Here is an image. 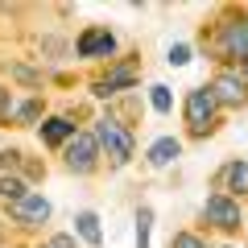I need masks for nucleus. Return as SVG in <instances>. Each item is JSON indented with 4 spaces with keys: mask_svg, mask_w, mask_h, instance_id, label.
<instances>
[{
    "mask_svg": "<svg viewBox=\"0 0 248 248\" xmlns=\"http://www.w3.org/2000/svg\"><path fill=\"white\" fill-rule=\"evenodd\" d=\"M95 161H99L95 137H91V133H75L71 145H66V166H71L75 174H91V170H95Z\"/></svg>",
    "mask_w": 248,
    "mask_h": 248,
    "instance_id": "obj_4",
    "label": "nucleus"
},
{
    "mask_svg": "<svg viewBox=\"0 0 248 248\" xmlns=\"http://www.w3.org/2000/svg\"><path fill=\"white\" fill-rule=\"evenodd\" d=\"M71 137H75V124L62 120V116H54V120L42 124V141L46 145H62V141H71Z\"/></svg>",
    "mask_w": 248,
    "mask_h": 248,
    "instance_id": "obj_12",
    "label": "nucleus"
},
{
    "mask_svg": "<svg viewBox=\"0 0 248 248\" xmlns=\"http://www.w3.org/2000/svg\"><path fill=\"white\" fill-rule=\"evenodd\" d=\"M46 248H50V244H46Z\"/></svg>",
    "mask_w": 248,
    "mask_h": 248,
    "instance_id": "obj_23",
    "label": "nucleus"
},
{
    "mask_svg": "<svg viewBox=\"0 0 248 248\" xmlns=\"http://www.w3.org/2000/svg\"><path fill=\"white\" fill-rule=\"evenodd\" d=\"M50 248H75V240H71V236H54Z\"/></svg>",
    "mask_w": 248,
    "mask_h": 248,
    "instance_id": "obj_21",
    "label": "nucleus"
},
{
    "mask_svg": "<svg viewBox=\"0 0 248 248\" xmlns=\"http://www.w3.org/2000/svg\"><path fill=\"white\" fill-rule=\"evenodd\" d=\"M149 104H153V112L166 116L170 108H174V99H170V87H161V83H157V87H149Z\"/></svg>",
    "mask_w": 248,
    "mask_h": 248,
    "instance_id": "obj_15",
    "label": "nucleus"
},
{
    "mask_svg": "<svg viewBox=\"0 0 248 248\" xmlns=\"http://www.w3.org/2000/svg\"><path fill=\"white\" fill-rule=\"evenodd\" d=\"M203 215H207V223H215V228H223V232H236L240 228V203H232V199H223V195L207 199Z\"/></svg>",
    "mask_w": 248,
    "mask_h": 248,
    "instance_id": "obj_6",
    "label": "nucleus"
},
{
    "mask_svg": "<svg viewBox=\"0 0 248 248\" xmlns=\"http://www.w3.org/2000/svg\"><path fill=\"white\" fill-rule=\"evenodd\" d=\"M75 50H79V58H108V54L116 50V37L108 33V25H91V29L79 33Z\"/></svg>",
    "mask_w": 248,
    "mask_h": 248,
    "instance_id": "obj_5",
    "label": "nucleus"
},
{
    "mask_svg": "<svg viewBox=\"0 0 248 248\" xmlns=\"http://www.w3.org/2000/svg\"><path fill=\"white\" fill-rule=\"evenodd\" d=\"M244 75H248V62H244Z\"/></svg>",
    "mask_w": 248,
    "mask_h": 248,
    "instance_id": "obj_22",
    "label": "nucleus"
},
{
    "mask_svg": "<svg viewBox=\"0 0 248 248\" xmlns=\"http://www.w3.org/2000/svg\"><path fill=\"white\" fill-rule=\"evenodd\" d=\"M75 223H79V236L87 240L91 248L104 244V232H99V215H95V211H79V219H75Z\"/></svg>",
    "mask_w": 248,
    "mask_h": 248,
    "instance_id": "obj_13",
    "label": "nucleus"
},
{
    "mask_svg": "<svg viewBox=\"0 0 248 248\" xmlns=\"http://www.w3.org/2000/svg\"><path fill=\"white\" fill-rule=\"evenodd\" d=\"M37 112H42V104H37V99H29V104H21V108H17V120H33Z\"/></svg>",
    "mask_w": 248,
    "mask_h": 248,
    "instance_id": "obj_19",
    "label": "nucleus"
},
{
    "mask_svg": "<svg viewBox=\"0 0 248 248\" xmlns=\"http://www.w3.org/2000/svg\"><path fill=\"white\" fill-rule=\"evenodd\" d=\"M133 83H137V66H116L95 83V95H116L120 87H133Z\"/></svg>",
    "mask_w": 248,
    "mask_h": 248,
    "instance_id": "obj_10",
    "label": "nucleus"
},
{
    "mask_svg": "<svg viewBox=\"0 0 248 248\" xmlns=\"http://www.w3.org/2000/svg\"><path fill=\"white\" fill-rule=\"evenodd\" d=\"M13 116V95H9V87H0V120H9Z\"/></svg>",
    "mask_w": 248,
    "mask_h": 248,
    "instance_id": "obj_20",
    "label": "nucleus"
},
{
    "mask_svg": "<svg viewBox=\"0 0 248 248\" xmlns=\"http://www.w3.org/2000/svg\"><path fill=\"white\" fill-rule=\"evenodd\" d=\"M207 91H211V99H215V104H223V108H240L248 99V87L236 79V75H215V83Z\"/></svg>",
    "mask_w": 248,
    "mask_h": 248,
    "instance_id": "obj_7",
    "label": "nucleus"
},
{
    "mask_svg": "<svg viewBox=\"0 0 248 248\" xmlns=\"http://www.w3.org/2000/svg\"><path fill=\"white\" fill-rule=\"evenodd\" d=\"M219 54L232 62H248V17H236L219 29Z\"/></svg>",
    "mask_w": 248,
    "mask_h": 248,
    "instance_id": "obj_3",
    "label": "nucleus"
},
{
    "mask_svg": "<svg viewBox=\"0 0 248 248\" xmlns=\"http://www.w3.org/2000/svg\"><path fill=\"white\" fill-rule=\"evenodd\" d=\"M95 145L108 149V157H112L116 166H128V161H133V137H128V128H124L120 120H99L95 124Z\"/></svg>",
    "mask_w": 248,
    "mask_h": 248,
    "instance_id": "obj_1",
    "label": "nucleus"
},
{
    "mask_svg": "<svg viewBox=\"0 0 248 248\" xmlns=\"http://www.w3.org/2000/svg\"><path fill=\"white\" fill-rule=\"evenodd\" d=\"M170 248H207V244L199 236H190V232H182V236H174V244H170Z\"/></svg>",
    "mask_w": 248,
    "mask_h": 248,
    "instance_id": "obj_18",
    "label": "nucleus"
},
{
    "mask_svg": "<svg viewBox=\"0 0 248 248\" xmlns=\"http://www.w3.org/2000/svg\"><path fill=\"white\" fill-rule=\"evenodd\" d=\"M178 153H182V145H178L174 137H161V141H153V145H149V153H145V157H149V166H153V170H161V166H170Z\"/></svg>",
    "mask_w": 248,
    "mask_h": 248,
    "instance_id": "obj_11",
    "label": "nucleus"
},
{
    "mask_svg": "<svg viewBox=\"0 0 248 248\" xmlns=\"http://www.w3.org/2000/svg\"><path fill=\"white\" fill-rule=\"evenodd\" d=\"M215 182H219L223 199H228V195H248V161H228Z\"/></svg>",
    "mask_w": 248,
    "mask_h": 248,
    "instance_id": "obj_8",
    "label": "nucleus"
},
{
    "mask_svg": "<svg viewBox=\"0 0 248 248\" xmlns=\"http://www.w3.org/2000/svg\"><path fill=\"white\" fill-rule=\"evenodd\" d=\"M13 219L17 223H46L50 219V203L42 195H25V199L13 203Z\"/></svg>",
    "mask_w": 248,
    "mask_h": 248,
    "instance_id": "obj_9",
    "label": "nucleus"
},
{
    "mask_svg": "<svg viewBox=\"0 0 248 248\" xmlns=\"http://www.w3.org/2000/svg\"><path fill=\"white\" fill-rule=\"evenodd\" d=\"M215 99H211V91L207 87H195V91H186V124H190V133L195 137H203V133H211L215 128Z\"/></svg>",
    "mask_w": 248,
    "mask_h": 248,
    "instance_id": "obj_2",
    "label": "nucleus"
},
{
    "mask_svg": "<svg viewBox=\"0 0 248 248\" xmlns=\"http://www.w3.org/2000/svg\"><path fill=\"white\" fill-rule=\"evenodd\" d=\"M0 199H13V203L25 199V182L21 178H0Z\"/></svg>",
    "mask_w": 248,
    "mask_h": 248,
    "instance_id": "obj_16",
    "label": "nucleus"
},
{
    "mask_svg": "<svg viewBox=\"0 0 248 248\" xmlns=\"http://www.w3.org/2000/svg\"><path fill=\"white\" fill-rule=\"evenodd\" d=\"M190 62V46H170V66H186Z\"/></svg>",
    "mask_w": 248,
    "mask_h": 248,
    "instance_id": "obj_17",
    "label": "nucleus"
},
{
    "mask_svg": "<svg viewBox=\"0 0 248 248\" xmlns=\"http://www.w3.org/2000/svg\"><path fill=\"white\" fill-rule=\"evenodd\" d=\"M149 223H153V211L141 207L137 211V248H149Z\"/></svg>",
    "mask_w": 248,
    "mask_h": 248,
    "instance_id": "obj_14",
    "label": "nucleus"
}]
</instances>
